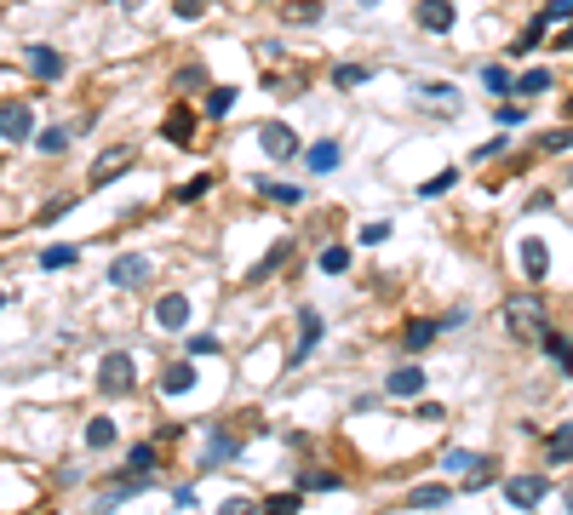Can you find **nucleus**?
Wrapping results in <instances>:
<instances>
[{
    "mask_svg": "<svg viewBox=\"0 0 573 515\" xmlns=\"http://www.w3.org/2000/svg\"><path fill=\"white\" fill-rule=\"evenodd\" d=\"M505 333L516 343H539L545 333H551V315H545L539 292H510L505 298Z\"/></svg>",
    "mask_w": 573,
    "mask_h": 515,
    "instance_id": "obj_1",
    "label": "nucleus"
},
{
    "mask_svg": "<svg viewBox=\"0 0 573 515\" xmlns=\"http://www.w3.org/2000/svg\"><path fill=\"white\" fill-rule=\"evenodd\" d=\"M132 384H138V361H132L127 350H109L104 361H97V389H104V396H132Z\"/></svg>",
    "mask_w": 573,
    "mask_h": 515,
    "instance_id": "obj_2",
    "label": "nucleus"
},
{
    "mask_svg": "<svg viewBox=\"0 0 573 515\" xmlns=\"http://www.w3.org/2000/svg\"><path fill=\"white\" fill-rule=\"evenodd\" d=\"M259 143H264V155H270L275 166H282V161H298V132H292L287 120H264V127H259Z\"/></svg>",
    "mask_w": 573,
    "mask_h": 515,
    "instance_id": "obj_3",
    "label": "nucleus"
},
{
    "mask_svg": "<svg viewBox=\"0 0 573 515\" xmlns=\"http://www.w3.org/2000/svg\"><path fill=\"white\" fill-rule=\"evenodd\" d=\"M23 138H35V109L6 97V104H0V143H23Z\"/></svg>",
    "mask_w": 573,
    "mask_h": 515,
    "instance_id": "obj_4",
    "label": "nucleus"
},
{
    "mask_svg": "<svg viewBox=\"0 0 573 515\" xmlns=\"http://www.w3.org/2000/svg\"><path fill=\"white\" fill-rule=\"evenodd\" d=\"M453 18H459L453 0H419V6H413V23H419L424 35H447V29H453Z\"/></svg>",
    "mask_w": 573,
    "mask_h": 515,
    "instance_id": "obj_5",
    "label": "nucleus"
},
{
    "mask_svg": "<svg viewBox=\"0 0 573 515\" xmlns=\"http://www.w3.org/2000/svg\"><path fill=\"white\" fill-rule=\"evenodd\" d=\"M545 493H551V475H510V481H505V498L516 510H533Z\"/></svg>",
    "mask_w": 573,
    "mask_h": 515,
    "instance_id": "obj_6",
    "label": "nucleus"
},
{
    "mask_svg": "<svg viewBox=\"0 0 573 515\" xmlns=\"http://www.w3.org/2000/svg\"><path fill=\"white\" fill-rule=\"evenodd\" d=\"M109 281H115L120 292H132V287H143L150 281V258H138V252H120L115 264H109Z\"/></svg>",
    "mask_w": 573,
    "mask_h": 515,
    "instance_id": "obj_7",
    "label": "nucleus"
},
{
    "mask_svg": "<svg viewBox=\"0 0 573 515\" xmlns=\"http://www.w3.org/2000/svg\"><path fill=\"white\" fill-rule=\"evenodd\" d=\"M132 166H138V155H132V150H109L104 161L87 172V183H92V189H104V183H115L120 172H132Z\"/></svg>",
    "mask_w": 573,
    "mask_h": 515,
    "instance_id": "obj_8",
    "label": "nucleus"
},
{
    "mask_svg": "<svg viewBox=\"0 0 573 515\" xmlns=\"http://www.w3.org/2000/svg\"><path fill=\"white\" fill-rule=\"evenodd\" d=\"M522 275H528V281H545V275H551V247H545V241L539 235H522Z\"/></svg>",
    "mask_w": 573,
    "mask_h": 515,
    "instance_id": "obj_9",
    "label": "nucleus"
},
{
    "mask_svg": "<svg viewBox=\"0 0 573 515\" xmlns=\"http://www.w3.org/2000/svg\"><path fill=\"white\" fill-rule=\"evenodd\" d=\"M155 321H161L166 333H184V327H190V298H184V292H166V298L155 304Z\"/></svg>",
    "mask_w": 573,
    "mask_h": 515,
    "instance_id": "obj_10",
    "label": "nucleus"
},
{
    "mask_svg": "<svg viewBox=\"0 0 573 515\" xmlns=\"http://www.w3.org/2000/svg\"><path fill=\"white\" fill-rule=\"evenodd\" d=\"M29 75L35 81H64V52H52V46H29Z\"/></svg>",
    "mask_w": 573,
    "mask_h": 515,
    "instance_id": "obj_11",
    "label": "nucleus"
},
{
    "mask_svg": "<svg viewBox=\"0 0 573 515\" xmlns=\"http://www.w3.org/2000/svg\"><path fill=\"white\" fill-rule=\"evenodd\" d=\"M161 138H166V143H178V150H184V143H195V109L178 104L173 115L161 120Z\"/></svg>",
    "mask_w": 573,
    "mask_h": 515,
    "instance_id": "obj_12",
    "label": "nucleus"
},
{
    "mask_svg": "<svg viewBox=\"0 0 573 515\" xmlns=\"http://www.w3.org/2000/svg\"><path fill=\"white\" fill-rule=\"evenodd\" d=\"M315 343H321V315H315L310 304H304V310H298V343H292V361H304V355H310Z\"/></svg>",
    "mask_w": 573,
    "mask_h": 515,
    "instance_id": "obj_13",
    "label": "nucleus"
},
{
    "mask_svg": "<svg viewBox=\"0 0 573 515\" xmlns=\"http://www.w3.org/2000/svg\"><path fill=\"white\" fill-rule=\"evenodd\" d=\"M419 389H424V373H419V366H396V373L384 378V396H396V401H413Z\"/></svg>",
    "mask_w": 573,
    "mask_h": 515,
    "instance_id": "obj_14",
    "label": "nucleus"
},
{
    "mask_svg": "<svg viewBox=\"0 0 573 515\" xmlns=\"http://www.w3.org/2000/svg\"><path fill=\"white\" fill-rule=\"evenodd\" d=\"M442 333H447L442 321H407V333H401V350H407V355H419V350H430V343L442 338Z\"/></svg>",
    "mask_w": 573,
    "mask_h": 515,
    "instance_id": "obj_15",
    "label": "nucleus"
},
{
    "mask_svg": "<svg viewBox=\"0 0 573 515\" xmlns=\"http://www.w3.org/2000/svg\"><path fill=\"white\" fill-rule=\"evenodd\" d=\"M304 161H310V172H338L345 150H338V138H315L310 150H304Z\"/></svg>",
    "mask_w": 573,
    "mask_h": 515,
    "instance_id": "obj_16",
    "label": "nucleus"
},
{
    "mask_svg": "<svg viewBox=\"0 0 573 515\" xmlns=\"http://www.w3.org/2000/svg\"><path fill=\"white\" fill-rule=\"evenodd\" d=\"M229 458H241V441H236V435H213V447H206L201 470H218V464H229Z\"/></svg>",
    "mask_w": 573,
    "mask_h": 515,
    "instance_id": "obj_17",
    "label": "nucleus"
},
{
    "mask_svg": "<svg viewBox=\"0 0 573 515\" xmlns=\"http://www.w3.org/2000/svg\"><path fill=\"white\" fill-rule=\"evenodd\" d=\"M161 389H166V396H190V389H195V366L190 361L166 366V373H161Z\"/></svg>",
    "mask_w": 573,
    "mask_h": 515,
    "instance_id": "obj_18",
    "label": "nucleus"
},
{
    "mask_svg": "<svg viewBox=\"0 0 573 515\" xmlns=\"http://www.w3.org/2000/svg\"><path fill=\"white\" fill-rule=\"evenodd\" d=\"M545 458L551 464H573V424H562L551 441H545Z\"/></svg>",
    "mask_w": 573,
    "mask_h": 515,
    "instance_id": "obj_19",
    "label": "nucleus"
},
{
    "mask_svg": "<svg viewBox=\"0 0 573 515\" xmlns=\"http://www.w3.org/2000/svg\"><path fill=\"white\" fill-rule=\"evenodd\" d=\"M539 343H545V355H556V366H562V373L573 378V338H562V333H545Z\"/></svg>",
    "mask_w": 573,
    "mask_h": 515,
    "instance_id": "obj_20",
    "label": "nucleus"
},
{
    "mask_svg": "<svg viewBox=\"0 0 573 515\" xmlns=\"http://www.w3.org/2000/svg\"><path fill=\"white\" fill-rule=\"evenodd\" d=\"M442 470L447 475H470V470H487V458H476V452H442Z\"/></svg>",
    "mask_w": 573,
    "mask_h": 515,
    "instance_id": "obj_21",
    "label": "nucleus"
},
{
    "mask_svg": "<svg viewBox=\"0 0 573 515\" xmlns=\"http://www.w3.org/2000/svg\"><path fill=\"white\" fill-rule=\"evenodd\" d=\"M236 86H206V115H218V120H224L229 115V109H236Z\"/></svg>",
    "mask_w": 573,
    "mask_h": 515,
    "instance_id": "obj_22",
    "label": "nucleus"
},
{
    "mask_svg": "<svg viewBox=\"0 0 573 515\" xmlns=\"http://www.w3.org/2000/svg\"><path fill=\"white\" fill-rule=\"evenodd\" d=\"M287 258H292V241H275V247H270V252H264V258H259V269H252V281H264V275H275V269H282V264H287Z\"/></svg>",
    "mask_w": 573,
    "mask_h": 515,
    "instance_id": "obj_23",
    "label": "nucleus"
},
{
    "mask_svg": "<svg viewBox=\"0 0 573 515\" xmlns=\"http://www.w3.org/2000/svg\"><path fill=\"white\" fill-rule=\"evenodd\" d=\"M155 458H161V452H155V441H138V447L127 452V470H132V475H150Z\"/></svg>",
    "mask_w": 573,
    "mask_h": 515,
    "instance_id": "obj_24",
    "label": "nucleus"
},
{
    "mask_svg": "<svg viewBox=\"0 0 573 515\" xmlns=\"http://www.w3.org/2000/svg\"><path fill=\"white\" fill-rule=\"evenodd\" d=\"M510 92H522V97L551 92V69H528V75H516V86H510Z\"/></svg>",
    "mask_w": 573,
    "mask_h": 515,
    "instance_id": "obj_25",
    "label": "nucleus"
},
{
    "mask_svg": "<svg viewBox=\"0 0 573 515\" xmlns=\"http://www.w3.org/2000/svg\"><path fill=\"white\" fill-rule=\"evenodd\" d=\"M259 195H270L275 206H298V201H304V195L292 189V183H275V178H259Z\"/></svg>",
    "mask_w": 573,
    "mask_h": 515,
    "instance_id": "obj_26",
    "label": "nucleus"
},
{
    "mask_svg": "<svg viewBox=\"0 0 573 515\" xmlns=\"http://www.w3.org/2000/svg\"><path fill=\"white\" fill-rule=\"evenodd\" d=\"M333 487H338L333 470H304L298 475V493H333Z\"/></svg>",
    "mask_w": 573,
    "mask_h": 515,
    "instance_id": "obj_27",
    "label": "nucleus"
},
{
    "mask_svg": "<svg viewBox=\"0 0 573 515\" xmlns=\"http://www.w3.org/2000/svg\"><path fill=\"white\" fill-rule=\"evenodd\" d=\"M361 81H373V64H338L333 69V86H345V92H350V86H361Z\"/></svg>",
    "mask_w": 573,
    "mask_h": 515,
    "instance_id": "obj_28",
    "label": "nucleus"
},
{
    "mask_svg": "<svg viewBox=\"0 0 573 515\" xmlns=\"http://www.w3.org/2000/svg\"><path fill=\"white\" fill-rule=\"evenodd\" d=\"M35 150H41V155L69 150V127H46V132H35Z\"/></svg>",
    "mask_w": 573,
    "mask_h": 515,
    "instance_id": "obj_29",
    "label": "nucleus"
},
{
    "mask_svg": "<svg viewBox=\"0 0 573 515\" xmlns=\"http://www.w3.org/2000/svg\"><path fill=\"white\" fill-rule=\"evenodd\" d=\"M298 504H304V493H275L259 504V515H298Z\"/></svg>",
    "mask_w": 573,
    "mask_h": 515,
    "instance_id": "obj_30",
    "label": "nucleus"
},
{
    "mask_svg": "<svg viewBox=\"0 0 573 515\" xmlns=\"http://www.w3.org/2000/svg\"><path fill=\"white\" fill-rule=\"evenodd\" d=\"M206 86H213L206 81V64H184L178 69V92H206Z\"/></svg>",
    "mask_w": 573,
    "mask_h": 515,
    "instance_id": "obj_31",
    "label": "nucleus"
},
{
    "mask_svg": "<svg viewBox=\"0 0 573 515\" xmlns=\"http://www.w3.org/2000/svg\"><path fill=\"white\" fill-rule=\"evenodd\" d=\"M87 447H92V452L115 447V424H109V419H92V424H87Z\"/></svg>",
    "mask_w": 573,
    "mask_h": 515,
    "instance_id": "obj_32",
    "label": "nucleus"
},
{
    "mask_svg": "<svg viewBox=\"0 0 573 515\" xmlns=\"http://www.w3.org/2000/svg\"><path fill=\"white\" fill-rule=\"evenodd\" d=\"M453 183H459V166H447V172H436L430 183H419V195H424V201H436V195H447Z\"/></svg>",
    "mask_w": 573,
    "mask_h": 515,
    "instance_id": "obj_33",
    "label": "nucleus"
},
{
    "mask_svg": "<svg viewBox=\"0 0 573 515\" xmlns=\"http://www.w3.org/2000/svg\"><path fill=\"white\" fill-rule=\"evenodd\" d=\"M315 18H321V0H292V6H287V23H298V29H304V23H315Z\"/></svg>",
    "mask_w": 573,
    "mask_h": 515,
    "instance_id": "obj_34",
    "label": "nucleus"
},
{
    "mask_svg": "<svg viewBox=\"0 0 573 515\" xmlns=\"http://www.w3.org/2000/svg\"><path fill=\"white\" fill-rule=\"evenodd\" d=\"M75 258H81V247H46L41 252V269H69Z\"/></svg>",
    "mask_w": 573,
    "mask_h": 515,
    "instance_id": "obj_35",
    "label": "nucleus"
},
{
    "mask_svg": "<svg viewBox=\"0 0 573 515\" xmlns=\"http://www.w3.org/2000/svg\"><path fill=\"white\" fill-rule=\"evenodd\" d=\"M482 86H487V92H510V86H516V75H510V69H499V64H487V69H482Z\"/></svg>",
    "mask_w": 573,
    "mask_h": 515,
    "instance_id": "obj_36",
    "label": "nucleus"
},
{
    "mask_svg": "<svg viewBox=\"0 0 573 515\" xmlns=\"http://www.w3.org/2000/svg\"><path fill=\"white\" fill-rule=\"evenodd\" d=\"M447 504V487H419L413 493V510H442Z\"/></svg>",
    "mask_w": 573,
    "mask_h": 515,
    "instance_id": "obj_37",
    "label": "nucleus"
},
{
    "mask_svg": "<svg viewBox=\"0 0 573 515\" xmlns=\"http://www.w3.org/2000/svg\"><path fill=\"white\" fill-rule=\"evenodd\" d=\"M556 150H573V127H562V132H545V138H539V155H556Z\"/></svg>",
    "mask_w": 573,
    "mask_h": 515,
    "instance_id": "obj_38",
    "label": "nucleus"
},
{
    "mask_svg": "<svg viewBox=\"0 0 573 515\" xmlns=\"http://www.w3.org/2000/svg\"><path fill=\"white\" fill-rule=\"evenodd\" d=\"M545 29H551V23H545V18H533L528 29L516 35V52H533V46H539V35H545Z\"/></svg>",
    "mask_w": 573,
    "mask_h": 515,
    "instance_id": "obj_39",
    "label": "nucleus"
},
{
    "mask_svg": "<svg viewBox=\"0 0 573 515\" xmlns=\"http://www.w3.org/2000/svg\"><path fill=\"white\" fill-rule=\"evenodd\" d=\"M173 18H178V23H201V18H206V0H178Z\"/></svg>",
    "mask_w": 573,
    "mask_h": 515,
    "instance_id": "obj_40",
    "label": "nucleus"
},
{
    "mask_svg": "<svg viewBox=\"0 0 573 515\" xmlns=\"http://www.w3.org/2000/svg\"><path fill=\"white\" fill-rule=\"evenodd\" d=\"M321 269H327V275H345V269H350V252L345 247H327L321 252Z\"/></svg>",
    "mask_w": 573,
    "mask_h": 515,
    "instance_id": "obj_41",
    "label": "nucleus"
},
{
    "mask_svg": "<svg viewBox=\"0 0 573 515\" xmlns=\"http://www.w3.org/2000/svg\"><path fill=\"white\" fill-rule=\"evenodd\" d=\"M493 120H499V127H522V120H528V109H516V104H499V109H493Z\"/></svg>",
    "mask_w": 573,
    "mask_h": 515,
    "instance_id": "obj_42",
    "label": "nucleus"
},
{
    "mask_svg": "<svg viewBox=\"0 0 573 515\" xmlns=\"http://www.w3.org/2000/svg\"><path fill=\"white\" fill-rule=\"evenodd\" d=\"M206 189H213V178H206V172H201V178H190V183H184V189H178V201H201V195H206Z\"/></svg>",
    "mask_w": 573,
    "mask_h": 515,
    "instance_id": "obj_43",
    "label": "nucleus"
},
{
    "mask_svg": "<svg viewBox=\"0 0 573 515\" xmlns=\"http://www.w3.org/2000/svg\"><path fill=\"white\" fill-rule=\"evenodd\" d=\"M218 515H259V504H252V498H224Z\"/></svg>",
    "mask_w": 573,
    "mask_h": 515,
    "instance_id": "obj_44",
    "label": "nucleus"
},
{
    "mask_svg": "<svg viewBox=\"0 0 573 515\" xmlns=\"http://www.w3.org/2000/svg\"><path fill=\"white\" fill-rule=\"evenodd\" d=\"M69 206H75V201H69V195H58V201H52V206H41V224H58V218H64V212H69Z\"/></svg>",
    "mask_w": 573,
    "mask_h": 515,
    "instance_id": "obj_45",
    "label": "nucleus"
},
{
    "mask_svg": "<svg viewBox=\"0 0 573 515\" xmlns=\"http://www.w3.org/2000/svg\"><path fill=\"white\" fill-rule=\"evenodd\" d=\"M539 18H545V23H562V18H573V0H551V6H545Z\"/></svg>",
    "mask_w": 573,
    "mask_h": 515,
    "instance_id": "obj_46",
    "label": "nucleus"
},
{
    "mask_svg": "<svg viewBox=\"0 0 573 515\" xmlns=\"http://www.w3.org/2000/svg\"><path fill=\"white\" fill-rule=\"evenodd\" d=\"M384 235H390V224H368V229H361V247H379Z\"/></svg>",
    "mask_w": 573,
    "mask_h": 515,
    "instance_id": "obj_47",
    "label": "nucleus"
},
{
    "mask_svg": "<svg viewBox=\"0 0 573 515\" xmlns=\"http://www.w3.org/2000/svg\"><path fill=\"white\" fill-rule=\"evenodd\" d=\"M213 350H218V338H206V333L190 338V355H213Z\"/></svg>",
    "mask_w": 573,
    "mask_h": 515,
    "instance_id": "obj_48",
    "label": "nucleus"
},
{
    "mask_svg": "<svg viewBox=\"0 0 573 515\" xmlns=\"http://www.w3.org/2000/svg\"><path fill=\"white\" fill-rule=\"evenodd\" d=\"M115 6H120V12H138V6H143V0H115Z\"/></svg>",
    "mask_w": 573,
    "mask_h": 515,
    "instance_id": "obj_49",
    "label": "nucleus"
},
{
    "mask_svg": "<svg viewBox=\"0 0 573 515\" xmlns=\"http://www.w3.org/2000/svg\"><path fill=\"white\" fill-rule=\"evenodd\" d=\"M562 46H573V29H568V35H562Z\"/></svg>",
    "mask_w": 573,
    "mask_h": 515,
    "instance_id": "obj_50",
    "label": "nucleus"
},
{
    "mask_svg": "<svg viewBox=\"0 0 573 515\" xmlns=\"http://www.w3.org/2000/svg\"><path fill=\"white\" fill-rule=\"evenodd\" d=\"M6 304H12V298H6V292H0V310H6Z\"/></svg>",
    "mask_w": 573,
    "mask_h": 515,
    "instance_id": "obj_51",
    "label": "nucleus"
},
{
    "mask_svg": "<svg viewBox=\"0 0 573 515\" xmlns=\"http://www.w3.org/2000/svg\"><path fill=\"white\" fill-rule=\"evenodd\" d=\"M568 510H573V487H568Z\"/></svg>",
    "mask_w": 573,
    "mask_h": 515,
    "instance_id": "obj_52",
    "label": "nucleus"
},
{
    "mask_svg": "<svg viewBox=\"0 0 573 515\" xmlns=\"http://www.w3.org/2000/svg\"><path fill=\"white\" fill-rule=\"evenodd\" d=\"M568 115H573V97H568Z\"/></svg>",
    "mask_w": 573,
    "mask_h": 515,
    "instance_id": "obj_53",
    "label": "nucleus"
},
{
    "mask_svg": "<svg viewBox=\"0 0 573 515\" xmlns=\"http://www.w3.org/2000/svg\"><path fill=\"white\" fill-rule=\"evenodd\" d=\"M361 6H373V0H361Z\"/></svg>",
    "mask_w": 573,
    "mask_h": 515,
    "instance_id": "obj_54",
    "label": "nucleus"
}]
</instances>
